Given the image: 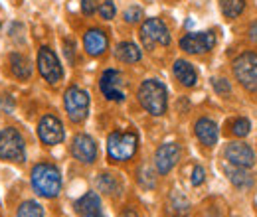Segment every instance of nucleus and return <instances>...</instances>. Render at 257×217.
I'll return each instance as SVG.
<instances>
[{
    "mask_svg": "<svg viewBox=\"0 0 257 217\" xmlns=\"http://www.w3.org/2000/svg\"><path fill=\"white\" fill-rule=\"evenodd\" d=\"M119 217H139V215H137V211H135V209L127 207V209H123V213H121Z\"/></svg>",
    "mask_w": 257,
    "mask_h": 217,
    "instance_id": "obj_34",
    "label": "nucleus"
},
{
    "mask_svg": "<svg viewBox=\"0 0 257 217\" xmlns=\"http://www.w3.org/2000/svg\"><path fill=\"white\" fill-rule=\"evenodd\" d=\"M172 71H174V77H176L182 85H186V87H194V85H196V81H198V73H196L194 65L192 63H188V62H184V60L174 62Z\"/></svg>",
    "mask_w": 257,
    "mask_h": 217,
    "instance_id": "obj_18",
    "label": "nucleus"
},
{
    "mask_svg": "<svg viewBox=\"0 0 257 217\" xmlns=\"http://www.w3.org/2000/svg\"><path fill=\"white\" fill-rule=\"evenodd\" d=\"M10 69H12L14 77H18V79H28L32 75V65L28 62V58H24L20 54L10 56Z\"/></svg>",
    "mask_w": 257,
    "mask_h": 217,
    "instance_id": "obj_20",
    "label": "nucleus"
},
{
    "mask_svg": "<svg viewBox=\"0 0 257 217\" xmlns=\"http://www.w3.org/2000/svg\"><path fill=\"white\" fill-rule=\"evenodd\" d=\"M225 174H227L229 182H231L235 187H239V189H247V187L253 186V178L245 172V168L233 166V168H227V170H225Z\"/></svg>",
    "mask_w": 257,
    "mask_h": 217,
    "instance_id": "obj_19",
    "label": "nucleus"
},
{
    "mask_svg": "<svg viewBox=\"0 0 257 217\" xmlns=\"http://www.w3.org/2000/svg\"><path fill=\"white\" fill-rule=\"evenodd\" d=\"M194 130H196L198 140H200L204 146H214V144L218 142L220 132H218V124L214 123V121H210V119H200V121L196 123V126H194Z\"/></svg>",
    "mask_w": 257,
    "mask_h": 217,
    "instance_id": "obj_15",
    "label": "nucleus"
},
{
    "mask_svg": "<svg viewBox=\"0 0 257 217\" xmlns=\"http://www.w3.org/2000/svg\"><path fill=\"white\" fill-rule=\"evenodd\" d=\"M97 187L105 193H117L119 191V182L111 176V174H101L97 178Z\"/></svg>",
    "mask_w": 257,
    "mask_h": 217,
    "instance_id": "obj_24",
    "label": "nucleus"
},
{
    "mask_svg": "<svg viewBox=\"0 0 257 217\" xmlns=\"http://www.w3.org/2000/svg\"><path fill=\"white\" fill-rule=\"evenodd\" d=\"M0 158L12 162L24 160V138L12 126L0 130Z\"/></svg>",
    "mask_w": 257,
    "mask_h": 217,
    "instance_id": "obj_6",
    "label": "nucleus"
},
{
    "mask_svg": "<svg viewBox=\"0 0 257 217\" xmlns=\"http://www.w3.org/2000/svg\"><path fill=\"white\" fill-rule=\"evenodd\" d=\"M249 38H251L253 42H257V22H253L251 28H249Z\"/></svg>",
    "mask_w": 257,
    "mask_h": 217,
    "instance_id": "obj_33",
    "label": "nucleus"
},
{
    "mask_svg": "<svg viewBox=\"0 0 257 217\" xmlns=\"http://www.w3.org/2000/svg\"><path fill=\"white\" fill-rule=\"evenodd\" d=\"M220 6H222V12H224L225 18H235L241 14L243 6H245V0H220Z\"/></svg>",
    "mask_w": 257,
    "mask_h": 217,
    "instance_id": "obj_22",
    "label": "nucleus"
},
{
    "mask_svg": "<svg viewBox=\"0 0 257 217\" xmlns=\"http://www.w3.org/2000/svg\"><path fill=\"white\" fill-rule=\"evenodd\" d=\"M178 158H180V148H178V144L168 142V144L159 146V150H157V154H155V164H157L159 174H168V172L176 166Z\"/></svg>",
    "mask_w": 257,
    "mask_h": 217,
    "instance_id": "obj_14",
    "label": "nucleus"
},
{
    "mask_svg": "<svg viewBox=\"0 0 257 217\" xmlns=\"http://www.w3.org/2000/svg\"><path fill=\"white\" fill-rule=\"evenodd\" d=\"M16 217H44V209L38 201H24L20 203Z\"/></svg>",
    "mask_w": 257,
    "mask_h": 217,
    "instance_id": "obj_23",
    "label": "nucleus"
},
{
    "mask_svg": "<svg viewBox=\"0 0 257 217\" xmlns=\"http://www.w3.org/2000/svg\"><path fill=\"white\" fill-rule=\"evenodd\" d=\"M139 101L145 111H149L155 117H161L166 113V87L162 85L159 79H147L139 87Z\"/></svg>",
    "mask_w": 257,
    "mask_h": 217,
    "instance_id": "obj_2",
    "label": "nucleus"
},
{
    "mask_svg": "<svg viewBox=\"0 0 257 217\" xmlns=\"http://www.w3.org/2000/svg\"><path fill=\"white\" fill-rule=\"evenodd\" d=\"M139 182L145 187H155V176H153V170L149 166H143L141 172H139Z\"/></svg>",
    "mask_w": 257,
    "mask_h": 217,
    "instance_id": "obj_26",
    "label": "nucleus"
},
{
    "mask_svg": "<svg viewBox=\"0 0 257 217\" xmlns=\"http://www.w3.org/2000/svg\"><path fill=\"white\" fill-rule=\"evenodd\" d=\"M249 130H251V123L247 121V119H235L233 121V134L235 136H247L249 134Z\"/></svg>",
    "mask_w": 257,
    "mask_h": 217,
    "instance_id": "obj_25",
    "label": "nucleus"
},
{
    "mask_svg": "<svg viewBox=\"0 0 257 217\" xmlns=\"http://www.w3.org/2000/svg\"><path fill=\"white\" fill-rule=\"evenodd\" d=\"M83 46H85V52L89 54V56H101L105 50H107V46H109V40H107V36H105V32L101 30H89L85 32V36H83Z\"/></svg>",
    "mask_w": 257,
    "mask_h": 217,
    "instance_id": "obj_16",
    "label": "nucleus"
},
{
    "mask_svg": "<svg viewBox=\"0 0 257 217\" xmlns=\"http://www.w3.org/2000/svg\"><path fill=\"white\" fill-rule=\"evenodd\" d=\"M87 217H103V213H93V215H87Z\"/></svg>",
    "mask_w": 257,
    "mask_h": 217,
    "instance_id": "obj_35",
    "label": "nucleus"
},
{
    "mask_svg": "<svg viewBox=\"0 0 257 217\" xmlns=\"http://www.w3.org/2000/svg\"><path fill=\"white\" fill-rule=\"evenodd\" d=\"M115 56H117V60H121L125 63H137L141 60V50L133 42H123V44L117 46Z\"/></svg>",
    "mask_w": 257,
    "mask_h": 217,
    "instance_id": "obj_21",
    "label": "nucleus"
},
{
    "mask_svg": "<svg viewBox=\"0 0 257 217\" xmlns=\"http://www.w3.org/2000/svg\"><path fill=\"white\" fill-rule=\"evenodd\" d=\"M38 134H40V140L48 146H56L64 140L65 132H64V124L60 123V119L52 117V115H46L42 117V121L38 124Z\"/></svg>",
    "mask_w": 257,
    "mask_h": 217,
    "instance_id": "obj_11",
    "label": "nucleus"
},
{
    "mask_svg": "<svg viewBox=\"0 0 257 217\" xmlns=\"http://www.w3.org/2000/svg\"><path fill=\"white\" fill-rule=\"evenodd\" d=\"M75 211L81 217L93 215V213H101V197L97 195L95 191H87L85 195H81L75 201Z\"/></svg>",
    "mask_w": 257,
    "mask_h": 217,
    "instance_id": "obj_17",
    "label": "nucleus"
},
{
    "mask_svg": "<svg viewBox=\"0 0 257 217\" xmlns=\"http://www.w3.org/2000/svg\"><path fill=\"white\" fill-rule=\"evenodd\" d=\"M38 69L42 73V77L48 81V83H58L62 77H64V71H62V65L58 56L50 50V48H40L38 52Z\"/></svg>",
    "mask_w": 257,
    "mask_h": 217,
    "instance_id": "obj_8",
    "label": "nucleus"
},
{
    "mask_svg": "<svg viewBox=\"0 0 257 217\" xmlns=\"http://www.w3.org/2000/svg\"><path fill=\"white\" fill-rule=\"evenodd\" d=\"M141 40H143L145 48L151 50L157 44L159 46H168L170 44V34H168V28L164 26L161 18H149L141 26Z\"/></svg>",
    "mask_w": 257,
    "mask_h": 217,
    "instance_id": "obj_7",
    "label": "nucleus"
},
{
    "mask_svg": "<svg viewBox=\"0 0 257 217\" xmlns=\"http://www.w3.org/2000/svg\"><path fill=\"white\" fill-rule=\"evenodd\" d=\"M214 89L218 93H229V83L225 79H214Z\"/></svg>",
    "mask_w": 257,
    "mask_h": 217,
    "instance_id": "obj_31",
    "label": "nucleus"
},
{
    "mask_svg": "<svg viewBox=\"0 0 257 217\" xmlns=\"http://www.w3.org/2000/svg\"><path fill=\"white\" fill-rule=\"evenodd\" d=\"M64 105L71 123H81L89 113V95L79 87H69L64 95Z\"/></svg>",
    "mask_w": 257,
    "mask_h": 217,
    "instance_id": "obj_5",
    "label": "nucleus"
},
{
    "mask_svg": "<svg viewBox=\"0 0 257 217\" xmlns=\"http://www.w3.org/2000/svg\"><path fill=\"white\" fill-rule=\"evenodd\" d=\"M225 160L233 166H239V168H251L255 164V156L253 150L245 144V142H229L225 146Z\"/></svg>",
    "mask_w": 257,
    "mask_h": 217,
    "instance_id": "obj_12",
    "label": "nucleus"
},
{
    "mask_svg": "<svg viewBox=\"0 0 257 217\" xmlns=\"http://www.w3.org/2000/svg\"><path fill=\"white\" fill-rule=\"evenodd\" d=\"M216 46V34L214 32H198L186 34L180 40V48L186 54H206Z\"/></svg>",
    "mask_w": 257,
    "mask_h": 217,
    "instance_id": "obj_10",
    "label": "nucleus"
},
{
    "mask_svg": "<svg viewBox=\"0 0 257 217\" xmlns=\"http://www.w3.org/2000/svg\"><path fill=\"white\" fill-rule=\"evenodd\" d=\"M115 4L111 2V0H107V2H103L101 4V8H99V14H101V18H105V20H113L115 18Z\"/></svg>",
    "mask_w": 257,
    "mask_h": 217,
    "instance_id": "obj_28",
    "label": "nucleus"
},
{
    "mask_svg": "<svg viewBox=\"0 0 257 217\" xmlns=\"http://www.w3.org/2000/svg\"><path fill=\"white\" fill-rule=\"evenodd\" d=\"M123 18H125V22H128V24H135V22H139L143 18V10L139 6H131V8L125 10Z\"/></svg>",
    "mask_w": 257,
    "mask_h": 217,
    "instance_id": "obj_27",
    "label": "nucleus"
},
{
    "mask_svg": "<svg viewBox=\"0 0 257 217\" xmlns=\"http://www.w3.org/2000/svg\"><path fill=\"white\" fill-rule=\"evenodd\" d=\"M233 75L235 79L247 89L257 91V54L245 52L233 60Z\"/></svg>",
    "mask_w": 257,
    "mask_h": 217,
    "instance_id": "obj_4",
    "label": "nucleus"
},
{
    "mask_svg": "<svg viewBox=\"0 0 257 217\" xmlns=\"http://www.w3.org/2000/svg\"><path fill=\"white\" fill-rule=\"evenodd\" d=\"M139 146V136L135 132H111L107 138V154L113 162L131 160Z\"/></svg>",
    "mask_w": 257,
    "mask_h": 217,
    "instance_id": "obj_3",
    "label": "nucleus"
},
{
    "mask_svg": "<svg viewBox=\"0 0 257 217\" xmlns=\"http://www.w3.org/2000/svg\"><path fill=\"white\" fill-rule=\"evenodd\" d=\"M123 85H125V81H123V73L121 71H117V69L103 71L101 81H99V89L109 101H123L125 99Z\"/></svg>",
    "mask_w": 257,
    "mask_h": 217,
    "instance_id": "obj_9",
    "label": "nucleus"
},
{
    "mask_svg": "<svg viewBox=\"0 0 257 217\" xmlns=\"http://www.w3.org/2000/svg\"><path fill=\"white\" fill-rule=\"evenodd\" d=\"M204 178H206V172H204V168L202 166H196L192 172V184L194 186H200L202 182H204Z\"/></svg>",
    "mask_w": 257,
    "mask_h": 217,
    "instance_id": "obj_29",
    "label": "nucleus"
},
{
    "mask_svg": "<svg viewBox=\"0 0 257 217\" xmlns=\"http://www.w3.org/2000/svg\"><path fill=\"white\" fill-rule=\"evenodd\" d=\"M71 154L75 156V160L83 162V164H91L97 158V146L95 140L87 134H77L71 142Z\"/></svg>",
    "mask_w": 257,
    "mask_h": 217,
    "instance_id": "obj_13",
    "label": "nucleus"
},
{
    "mask_svg": "<svg viewBox=\"0 0 257 217\" xmlns=\"http://www.w3.org/2000/svg\"><path fill=\"white\" fill-rule=\"evenodd\" d=\"M97 0H81V10H83V14H87V16H91L93 12L97 10Z\"/></svg>",
    "mask_w": 257,
    "mask_h": 217,
    "instance_id": "obj_30",
    "label": "nucleus"
},
{
    "mask_svg": "<svg viewBox=\"0 0 257 217\" xmlns=\"http://www.w3.org/2000/svg\"><path fill=\"white\" fill-rule=\"evenodd\" d=\"M0 109H6L8 113H12V109H14V101L8 97V99H2L0 101Z\"/></svg>",
    "mask_w": 257,
    "mask_h": 217,
    "instance_id": "obj_32",
    "label": "nucleus"
},
{
    "mask_svg": "<svg viewBox=\"0 0 257 217\" xmlns=\"http://www.w3.org/2000/svg\"><path fill=\"white\" fill-rule=\"evenodd\" d=\"M34 191L42 197H56L62 191V176L60 170L52 164H36L30 176Z\"/></svg>",
    "mask_w": 257,
    "mask_h": 217,
    "instance_id": "obj_1",
    "label": "nucleus"
}]
</instances>
